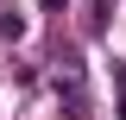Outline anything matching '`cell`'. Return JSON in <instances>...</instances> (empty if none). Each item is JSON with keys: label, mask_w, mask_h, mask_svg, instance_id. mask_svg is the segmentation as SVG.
I'll use <instances>...</instances> for the list:
<instances>
[{"label": "cell", "mask_w": 126, "mask_h": 120, "mask_svg": "<svg viewBox=\"0 0 126 120\" xmlns=\"http://www.w3.org/2000/svg\"><path fill=\"white\" fill-rule=\"evenodd\" d=\"M0 38L19 44V38H25V13H0Z\"/></svg>", "instance_id": "1"}, {"label": "cell", "mask_w": 126, "mask_h": 120, "mask_svg": "<svg viewBox=\"0 0 126 120\" xmlns=\"http://www.w3.org/2000/svg\"><path fill=\"white\" fill-rule=\"evenodd\" d=\"M113 89H120V120H126V63L113 70Z\"/></svg>", "instance_id": "2"}, {"label": "cell", "mask_w": 126, "mask_h": 120, "mask_svg": "<svg viewBox=\"0 0 126 120\" xmlns=\"http://www.w3.org/2000/svg\"><path fill=\"white\" fill-rule=\"evenodd\" d=\"M57 6H63V0H44V13H57Z\"/></svg>", "instance_id": "3"}]
</instances>
